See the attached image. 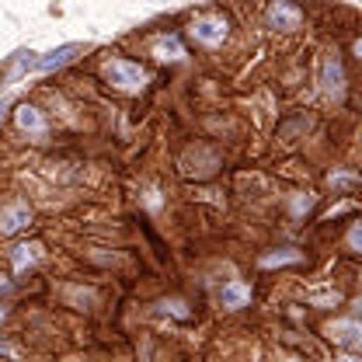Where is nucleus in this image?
Wrapping results in <instances>:
<instances>
[{
	"label": "nucleus",
	"instance_id": "obj_1",
	"mask_svg": "<svg viewBox=\"0 0 362 362\" xmlns=\"http://www.w3.org/2000/svg\"><path fill=\"white\" fill-rule=\"evenodd\" d=\"M101 74H105V81L112 84V88L126 90V94H139V90L146 88V70L133 63V59H108L105 66H101Z\"/></svg>",
	"mask_w": 362,
	"mask_h": 362
},
{
	"label": "nucleus",
	"instance_id": "obj_2",
	"mask_svg": "<svg viewBox=\"0 0 362 362\" xmlns=\"http://www.w3.org/2000/svg\"><path fill=\"white\" fill-rule=\"evenodd\" d=\"M192 39L202 45H220L226 39V32H230V21H226L223 14H202V18H195L192 21Z\"/></svg>",
	"mask_w": 362,
	"mask_h": 362
},
{
	"label": "nucleus",
	"instance_id": "obj_3",
	"mask_svg": "<svg viewBox=\"0 0 362 362\" xmlns=\"http://www.w3.org/2000/svg\"><path fill=\"white\" fill-rule=\"evenodd\" d=\"M265 18H269V28H279V32H293V28L303 25V11L289 0H272Z\"/></svg>",
	"mask_w": 362,
	"mask_h": 362
},
{
	"label": "nucleus",
	"instance_id": "obj_4",
	"mask_svg": "<svg viewBox=\"0 0 362 362\" xmlns=\"http://www.w3.org/2000/svg\"><path fill=\"white\" fill-rule=\"evenodd\" d=\"M327 338L334 341V345H345L349 352H356L362 345V327L356 317H345V320H334V324H327Z\"/></svg>",
	"mask_w": 362,
	"mask_h": 362
},
{
	"label": "nucleus",
	"instance_id": "obj_5",
	"mask_svg": "<svg viewBox=\"0 0 362 362\" xmlns=\"http://www.w3.org/2000/svg\"><path fill=\"white\" fill-rule=\"evenodd\" d=\"M320 90L331 98H338L345 90V70H341V59L334 52L324 56V63H320Z\"/></svg>",
	"mask_w": 362,
	"mask_h": 362
},
{
	"label": "nucleus",
	"instance_id": "obj_6",
	"mask_svg": "<svg viewBox=\"0 0 362 362\" xmlns=\"http://www.w3.org/2000/svg\"><path fill=\"white\" fill-rule=\"evenodd\" d=\"M77 52H84V45L81 42H66V45H56V49H49L45 56L35 59V70L39 74H52V70H59V66H66Z\"/></svg>",
	"mask_w": 362,
	"mask_h": 362
},
{
	"label": "nucleus",
	"instance_id": "obj_7",
	"mask_svg": "<svg viewBox=\"0 0 362 362\" xmlns=\"http://www.w3.org/2000/svg\"><path fill=\"white\" fill-rule=\"evenodd\" d=\"M28 223H32V209H28L25 202H11V206L0 213V237H11V233L25 230Z\"/></svg>",
	"mask_w": 362,
	"mask_h": 362
},
{
	"label": "nucleus",
	"instance_id": "obj_8",
	"mask_svg": "<svg viewBox=\"0 0 362 362\" xmlns=\"http://www.w3.org/2000/svg\"><path fill=\"white\" fill-rule=\"evenodd\" d=\"M220 303H223L226 310L247 307V303H251V286H247V282H226L223 293H220Z\"/></svg>",
	"mask_w": 362,
	"mask_h": 362
},
{
	"label": "nucleus",
	"instance_id": "obj_9",
	"mask_svg": "<svg viewBox=\"0 0 362 362\" xmlns=\"http://www.w3.org/2000/svg\"><path fill=\"white\" fill-rule=\"evenodd\" d=\"M39 258H42V244H39V240H28V244H18V247L11 251V262H14V272L32 269V265H35Z\"/></svg>",
	"mask_w": 362,
	"mask_h": 362
},
{
	"label": "nucleus",
	"instance_id": "obj_10",
	"mask_svg": "<svg viewBox=\"0 0 362 362\" xmlns=\"http://www.w3.org/2000/svg\"><path fill=\"white\" fill-rule=\"evenodd\" d=\"M14 119H18V126L25 129V133L32 136H45V119L39 108H32V105H21L18 112H14Z\"/></svg>",
	"mask_w": 362,
	"mask_h": 362
},
{
	"label": "nucleus",
	"instance_id": "obj_11",
	"mask_svg": "<svg viewBox=\"0 0 362 362\" xmlns=\"http://www.w3.org/2000/svg\"><path fill=\"white\" fill-rule=\"evenodd\" d=\"M28 70H35V52H32V49H21V52H14L11 66L4 70V77H7V84H14V81H21Z\"/></svg>",
	"mask_w": 362,
	"mask_h": 362
},
{
	"label": "nucleus",
	"instance_id": "obj_12",
	"mask_svg": "<svg viewBox=\"0 0 362 362\" xmlns=\"http://www.w3.org/2000/svg\"><path fill=\"white\" fill-rule=\"evenodd\" d=\"M153 56L164 59V63H181V59H185V45H181L175 35H164V39L153 42Z\"/></svg>",
	"mask_w": 362,
	"mask_h": 362
},
{
	"label": "nucleus",
	"instance_id": "obj_13",
	"mask_svg": "<svg viewBox=\"0 0 362 362\" xmlns=\"http://www.w3.org/2000/svg\"><path fill=\"white\" fill-rule=\"evenodd\" d=\"M303 255L300 251H275V255H265L262 258V269H279V265H296Z\"/></svg>",
	"mask_w": 362,
	"mask_h": 362
},
{
	"label": "nucleus",
	"instance_id": "obj_14",
	"mask_svg": "<svg viewBox=\"0 0 362 362\" xmlns=\"http://www.w3.org/2000/svg\"><path fill=\"white\" fill-rule=\"evenodd\" d=\"M359 181V175H352V171H331L327 175V185H334V188H352Z\"/></svg>",
	"mask_w": 362,
	"mask_h": 362
},
{
	"label": "nucleus",
	"instance_id": "obj_15",
	"mask_svg": "<svg viewBox=\"0 0 362 362\" xmlns=\"http://www.w3.org/2000/svg\"><path fill=\"white\" fill-rule=\"evenodd\" d=\"M160 310H164V314H171V317H178V320H185V317H188L185 300H164V303H160Z\"/></svg>",
	"mask_w": 362,
	"mask_h": 362
},
{
	"label": "nucleus",
	"instance_id": "obj_16",
	"mask_svg": "<svg viewBox=\"0 0 362 362\" xmlns=\"http://www.w3.org/2000/svg\"><path fill=\"white\" fill-rule=\"evenodd\" d=\"M289 206H293V213H296V216H303V213H310V209H314V195H293V202H289Z\"/></svg>",
	"mask_w": 362,
	"mask_h": 362
},
{
	"label": "nucleus",
	"instance_id": "obj_17",
	"mask_svg": "<svg viewBox=\"0 0 362 362\" xmlns=\"http://www.w3.org/2000/svg\"><path fill=\"white\" fill-rule=\"evenodd\" d=\"M349 247L362 251V223H352V230H349Z\"/></svg>",
	"mask_w": 362,
	"mask_h": 362
},
{
	"label": "nucleus",
	"instance_id": "obj_18",
	"mask_svg": "<svg viewBox=\"0 0 362 362\" xmlns=\"http://www.w3.org/2000/svg\"><path fill=\"white\" fill-rule=\"evenodd\" d=\"M341 296L338 293H324V296H310V303H317V307H331V303H338Z\"/></svg>",
	"mask_w": 362,
	"mask_h": 362
},
{
	"label": "nucleus",
	"instance_id": "obj_19",
	"mask_svg": "<svg viewBox=\"0 0 362 362\" xmlns=\"http://www.w3.org/2000/svg\"><path fill=\"white\" fill-rule=\"evenodd\" d=\"M0 356H11V359H14V356H18V352H14V345H7V341H4V338H0Z\"/></svg>",
	"mask_w": 362,
	"mask_h": 362
},
{
	"label": "nucleus",
	"instance_id": "obj_20",
	"mask_svg": "<svg viewBox=\"0 0 362 362\" xmlns=\"http://www.w3.org/2000/svg\"><path fill=\"white\" fill-rule=\"evenodd\" d=\"M7 289H11V282H7V279H0V293H7Z\"/></svg>",
	"mask_w": 362,
	"mask_h": 362
},
{
	"label": "nucleus",
	"instance_id": "obj_21",
	"mask_svg": "<svg viewBox=\"0 0 362 362\" xmlns=\"http://www.w3.org/2000/svg\"><path fill=\"white\" fill-rule=\"evenodd\" d=\"M341 362H359V359H356V356H345V359H341Z\"/></svg>",
	"mask_w": 362,
	"mask_h": 362
},
{
	"label": "nucleus",
	"instance_id": "obj_22",
	"mask_svg": "<svg viewBox=\"0 0 362 362\" xmlns=\"http://www.w3.org/2000/svg\"><path fill=\"white\" fill-rule=\"evenodd\" d=\"M4 317H7V310H4V307H0V320H4Z\"/></svg>",
	"mask_w": 362,
	"mask_h": 362
},
{
	"label": "nucleus",
	"instance_id": "obj_23",
	"mask_svg": "<svg viewBox=\"0 0 362 362\" xmlns=\"http://www.w3.org/2000/svg\"><path fill=\"white\" fill-rule=\"evenodd\" d=\"M286 362H296V359H286Z\"/></svg>",
	"mask_w": 362,
	"mask_h": 362
}]
</instances>
